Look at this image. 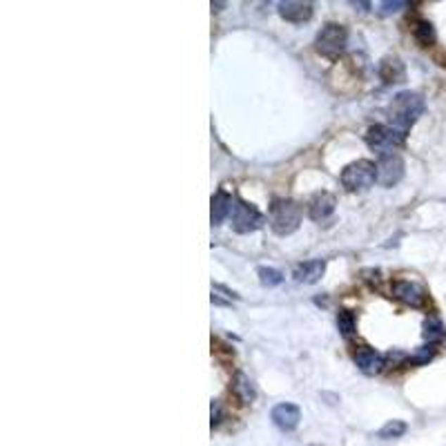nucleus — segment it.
I'll use <instances>...</instances> for the list:
<instances>
[{
	"label": "nucleus",
	"instance_id": "obj_1",
	"mask_svg": "<svg viewBox=\"0 0 446 446\" xmlns=\"http://www.w3.org/2000/svg\"><path fill=\"white\" fill-rule=\"evenodd\" d=\"M426 112V101L419 91H400V94L393 96L388 103V121L390 125L400 129L402 134H409V129L417 123V119Z\"/></svg>",
	"mask_w": 446,
	"mask_h": 446
},
{
	"label": "nucleus",
	"instance_id": "obj_2",
	"mask_svg": "<svg viewBox=\"0 0 446 446\" xmlns=\"http://www.w3.org/2000/svg\"><path fill=\"white\" fill-rule=\"evenodd\" d=\"M268 223L274 234L288 237L301 226V205L293 199H274L268 210Z\"/></svg>",
	"mask_w": 446,
	"mask_h": 446
},
{
	"label": "nucleus",
	"instance_id": "obj_3",
	"mask_svg": "<svg viewBox=\"0 0 446 446\" xmlns=\"http://www.w3.org/2000/svg\"><path fill=\"white\" fill-rule=\"evenodd\" d=\"M346 43H348V32L344 25H337V23L324 25L317 32V36H314V49H317V54L331 60H337L344 54Z\"/></svg>",
	"mask_w": 446,
	"mask_h": 446
},
{
	"label": "nucleus",
	"instance_id": "obj_4",
	"mask_svg": "<svg viewBox=\"0 0 446 446\" xmlns=\"http://www.w3.org/2000/svg\"><path fill=\"white\" fill-rule=\"evenodd\" d=\"M339 181H342V186L348 192H362V190H369L377 183V163L373 161H352L348 163L342 174H339Z\"/></svg>",
	"mask_w": 446,
	"mask_h": 446
},
{
	"label": "nucleus",
	"instance_id": "obj_5",
	"mask_svg": "<svg viewBox=\"0 0 446 446\" xmlns=\"http://www.w3.org/2000/svg\"><path fill=\"white\" fill-rule=\"evenodd\" d=\"M230 221H232V230L237 234H250V232H257L259 228H264L266 217L261 215L253 203H248V201L239 199V196H234Z\"/></svg>",
	"mask_w": 446,
	"mask_h": 446
},
{
	"label": "nucleus",
	"instance_id": "obj_6",
	"mask_svg": "<svg viewBox=\"0 0 446 446\" xmlns=\"http://www.w3.org/2000/svg\"><path fill=\"white\" fill-rule=\"evenodd\" d=\"M406 134H402L400 129H395L393 125H373L369 127L364 141L373 152H377L379 156L382 154H390L395 148H400L404 143Z\"/></svg>",
	"mask_w": 446,
	"mask_h": 446
},
{
	"label": "nucleus",
	"instance_id": "obj_7",
	"mask_svg": "<svg viewBox=\"0 0 446 446\" xmlns=\"http://www.w3.org/2000/svg\"><path fill=\"white\" fill-rule=\"evenodd\" d=\"M404 177V159L400 154L390 152V154H382L377 161V183L384 188H393L397 186Z\"/></svg>",
	"mask_w": 446,
	"mask_h": 446
},
{
	"label": "nucleus",
	"instance_id": "obj_8",
	"mask_svg": "<svg viewBox=\"0 0 446 446\" xmlns=\"http://www.w3.org/2000/svg\"><path fill=\"white\" fill-rule=\"evenodd\" d=\"M393 297L400 299L402 304L409 308H424L428 301V295L424 288L415 281H409V279L393 281Z\"/></svg>",
	"mask_w": 446,
	"mask_h": 446
},
{
	"label": "nucleus",
	"instance_id": "obj_9",
	"mask_svg": "<svg viewBox=\"0 0 446 446\" xmlns=\"http://www.w3.org/2000/svg\"><path fill=\"white\" fill-rule=\"evenodd\" d=\"M352 362H355L357 369L364 373V375H377V373H382L384 371V366H386V355H382L379 350L371 348V346H362L357 348L355 352H352Z\"/></svg>",
	"mask_w": 446,
	"mask_h": 446
},
{
	"label": "nucleus",
	"instance_id": "obj_10",
	"mask_svg": "<svg viewBox=\"0 0 446 446\" xmlns=\"http://www.w3.org/2000/svg\"><path fill=\"white\" fill-rule=\"evenodd\" d=\"M270 419H272V424L277 426L279 431L291 433V431H295V428L299 426V422H301V411H299L297 404L281 402V404H277V406L272 409Z\"/></svg>",
	"mask_w": 446,
	"mask_h": 446
},
{
	"label": "nucleus",
	"instance_id": "obj_11",
	"mask_svg": "<svg viewBox=\"0 0 446 446\" xmlns=\"http://www.w3.org/2000/svg\"><path fill=\"white\" fill-rule=\"evenodd\" d=\"M335 196L331 192H326V190H319V192H314L310 196V201H308V217L312 221H317V223H324L333 217L335 212Z\"/></svg>",
	"mask_w": 446,
	"mask_h": 446
},
{
	"label": "nucleus",
	"instance_id": "obj_12",
	"mask_svg": "<svg viewBox=\"0 0 446 446\" xmlns=\"http://www.w3.org/2000/svg\"><path fill=\"white\" fill-rule=\"evenodd\" d=\"M326 272V261L324 259H308L295 266L293 277L297 283H317Z\"/></svg>",
	"mask_w": 446,
	"mask_h": 446
},
{
	"label": "nucleus",
	"instance_id": "obj_13",
	"mask_svg": "<svg viewBox=\"0 0 446 446\" xmlns=\"http://www.w3.org/2000/svg\"><path fill=\"white\" fill-rule=\"evenodd\" d=\"M312 3H299V0H288V3L279 5V16L288 23H308L312 18Z\"/></svg>",
	"mask_w": 446,
	"mask_h": 446
},
{
	"label": "nucleus",
	"instance_id": "obj_14",
	"mask_svg": "<svg viewBox=\"0 0 446 446\" xmlns=\"http://www.w3.org/2000/svg\"><path fill=\"white\" fill-rule=\"evenodd\" d=\"M379 78L384 81V85H395L406 81V68L397 56H386L379 63Z\"/></svg>",
	"mask_w": 446,
	"mask_h": 446
},
{
	"label": "nucleus",
	"instance_id": "obj_15",
	"mask_svg": "<svg viewBox=\"0 0 446 446\" xmlns=\"http://www.w3.org/2000/svg\"><path fill=\"white\" fill-rule=\"evenodd\" d=\"M232 196L228 192L219 190L215 196H212V208H210V221H212V226H221L223 221H226L232 212Z\"/></svg>",
	"mask_w": 446,
	"mask_h": 446
},
{
	"label": "nucleus",
	"instance_id": "obj_16",
	"mask_svg": "<svg viewBox=\"0 0 446 446\" xmlns=\"http://www.w3.org/2000/svg\"><path fill=\"white\" fill-rule=\"evenodd\" d=\"M232 388H234V393H237V397H239L243 404H250V402H255V397H257L253 382H250V379H248L243 373H237V375H234V384H232Z\"/></svg>",
	"mask_w": 446,
	"mask_h": 446
},
{
	"label": "nucleus",
	"instance_id": "obj_17",
	"mask_svg": "<svg viewBox=\"0 0 446 446\" xmlns=\"http://www.w3.org/2000/svg\"><path fill=\"white\" fill-rule=\"evenodd\" d=\"M444 335H446V328H444V324L438 317H428L422 324V337L426 339L428 344H438L440 339H444Z\"/></svg>",
	"mask_w": 446,
	"mask_h": 446
},
{
	"label": "nucleus",
	"instance_id": "obj_18",
	"mask_svg": "<svg viewBox=\"0 0 446 446\" xmlns=\"http://www.w3.org/2000/svg\"><path fill=\"white\" fill-rule=\"evenodd\" d=\"M337 328L339 333H342V337H352L357 333V319H355V312L352 310H339L337 314Z\"/></svg>",
	"mask_w": 446,
	"mask_h": 446
},
{
	"label": "nucleus",
	"instance_id": "obj_19",
	"mask_svg": "<svg viewBox=\"0 0 446 446\" xmlns=\"http://www.w3.org/2000/svg\"><path fill=\"white\" fill-rule=\"evenodd\" d=\"M257 274H259V283L264 288H274L283 283V272L277 270V268H270V266H259L257 268Z\"/></svg>",
	"mask_w": 446,
	"mask_h": 446
},
{
	"label": "nucleus",
	"instance_id": "obj_20",
	"mask_svg": "<svg viewBox=\"0 0 446 446\" xmlns=\"http://www.w3.org/2000/svg\"><path fill=\"white\" fill-rule=\"evenodd\" d=\"M413 36L422 47H428L435 43V30H433V25L428 20H419L413 30Z\"/></svg>",
	"mask_w": 446,
	"mask_h": 446
},
{
	"label": "nucleus",
	"instance_id": "obj_21",
	"mask_svg": "<svg viewBox=\"0 0 446 446\" xmlns=\"http://www.w3.org/2000/svg\"><path fill=\"white\" fill-rule=\"evenodd\" d=\"M406 422H402V419H390V422H386L382 428L377 431V438H382V440H397L402 438L404 433H406Z\"/></svg>",
	"mask_w": 446,
	"mask_h": 446
},
{
	"label": "nucleus",
	"instance_id": "obj_22",
	"mask_svg": "<svg viewBox=\"0 0 446 446\" xmlns=\"http://www.w3.org/2000/svg\"><path fill=\"white\" fill-rule=\"evenodd\" d=\"M435 352H438L435 344H424L422 348H417L406 362H409L411 366H424V364H428L433 357H435Z\"/></svg>",
	"mask_w": 446,
	"mask_h": 446
},
{
	"label": "nucleus",
	"instance_id": "obj_23",
	"mask_svg": "<svg viewBox=\"0 0 446 446\" xmlns=\"http://www.w3.org/2000/svg\"><path fill=\"white\" fill-rule=\"evenodd\" d=\"M404 7H406L404 0H395V3H382V5H379V14L388 16V14H395V11L404 9Z\"/></svg>",
	"mask_w": 446,
	"mask_h": 446
},
{
	"label": "nucleus",
	"instance_id": "obj_24",
	"mask_svg": "<svg viewBox=\"0 0 446 446\" xmlns=\"http://www.w3.org/2000/svg\"><path fill=\"white\" fill-rule=\"evenodd\" d=\"M221 422V409H219V402H212V428L219 426Z\"/></svg>",
	"mask_w": 446,
	"mask_h": 446
},
{
	"label": "nucleus",
	"instance_id": "obj_25",
	"mask_svg": "<svg viewBox=\"0 0 446 446\" xmlns=\"http://www.w3.org/2000/svg\"><path fill=\"white\" fill-rule=\"evenodd\" d=\"M312 446H317V444H312Z\"/></svg>",
	"mask_w": 446,
	"mask_h": 446
}]
</instances>
